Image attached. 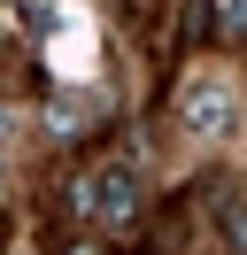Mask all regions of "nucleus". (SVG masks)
<instances>
[{"instance_id": "nucleus-1", "label": "nucleus", "mask_w": 247, "mask_h": 255, "mask_svg": "<svg viewBox=\"0 0 247 255\" xmlns=\"http://www.w3.org/2000/svg\"><path fill=\"white\" fill-rule=\"evenodd\" d=\"M178 116H185V131H201V139H232L240 131V93H232V78H185V93H178Z\"/></svg>"}, {"instance_id": "nucleus-3", "label": "nucleus", "mask_w": 247, "mask_h": 255, "mask_svg": "<svg viewBox=\"0 0 247 255\" xmlns=\"http://www.w3.org/2000/svg\"><path fill=\"white\" fill-rule=\"evenodd\" d=\"M77 255H93V248H77Z\"/></svg>"}, {"instance_id": "nucleus-2", "label": "nucleus", "mask_w": 247, "mask_h": 255, "mask_svg": "<svg viewBox=\"0 0 247 255\" xmlns=\"http://www.w3.org/2000/svg\"><path fill=\"white\" fill-rule=\"evenodd\" d=\"M77 209H85L101 232L131 224V217H139V170H131V162H101V170L77 186Z\"/></svg>"}]
</instances>
